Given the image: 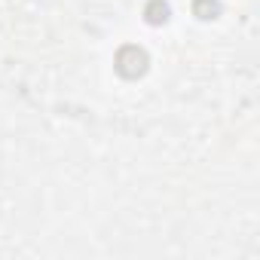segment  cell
<instances>
[{
  "instance_id": "obj_1",
  "label": "cell",
  "mask_w": 260,
  "mask_h": 260,
  "mask_svg": "<svg viewBox=\"0 0 260 260\" xmlns=\"http://www.w3.org/2000/svg\"><path fill=\"white\" fill-rule=\"evenodd\" d=\"M116 74L119 77H125V80H138V77H144L147 74V64H150V55L141 49V46H135V43H128V46H122L119 52H116Z\"/></svg>"
},
{
  "instance_id": "obj_2",
  "label": "cell",
  "mask_w": 260,
  "mask_h": 260,
  "mask_svg": "<svg viewBox=\"0 0 260 260\" xmlns=\"http://www.w3.org/2000/svg\"><path fill=\"white\" fill-rule=\"evenodd\" d=\"M172 16V7L166 4V0H147V7H144V19L150 25H166Z\"/></svg>"
},
{
  "instance_id": "obj_3",
  "label": "cell",
  "mask_w": 260,
  "mask_h": 260,
  "mask_svg": "<svg viewBox=\"0 0 260 260\" xmlns=\"http://www.w3.org/2000/svg\"><path fill=\"white\" fill-rule=\"evenodd\" d=\"M193 16L202 22H211L220 16V0H193Z\"/></svg>"
}]
</instances>
